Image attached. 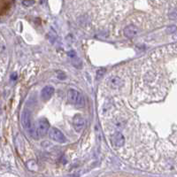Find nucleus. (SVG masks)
<instances>
[{
	"label": "nucleus",
	"instance_id": "nucleus-6",
	"mask_svg": "<svg viewBox=\"0 0 177 177\" xmlns=\"http://www.w3.org/2000/svg\"><path fill=\"white\" fill-rule=\"evenodd\" d=\"M54 93V88L52 86H46L42 89L41 92V98L43 100H49L52 98V96Z\"/></svg>",
	"mask_w": 177,
	"mask_h": 177
},
{
	"label": "nucleus",
	"instance_id": "nucleus-5",
	"mask_svg": "<svg viewBox=\"0 0 177 177\" xmlns=\"http://www.w3.org/2000/svg\"><path fill=\"white\" fill-rule=\"evenodd\" d=\"M84 124H85V120L83 118V116L80 114H76L73 119V126L74 130L76 132H80L83 129Z\"/></svg>",
	"mask_w": 177,
	"mask_h": 177
},
{
	"label": "nucleus",
	"instance_id": "nucleus-3",
	"mask_svg": "<svg viewBox=\"0 0 177 177\" xmlns=\"http://www.w3.org/2000/svg\"><path fill=\"white\" fill-rule=\"evenodd\" d=\"M50 129V123L46 119H40L37 125V133L41 136H44Z\"/></svg>",
	"mask_w": 177,
	"mask_h": 177
},
{
	"label": "nucleus",
	"instance_id": "nucleus-7",
	"mask_svg": "<svg viewBox=\"0 0 177 177\" xmlns=\"http://www.w3.org/2000/svg\"><path fill=\"white\" fill-rule=\"evenodd\" d=\"M137 34V28L134 25H129L124 28V35L129 38H132L136 36Z\"/></svg>",
	"mask_w": 177,
	"mask_h": 177
},
{
	"label": "nucleus",
	"instance_id": "nucleus-2",
	"mask_svg": "<svg viewBox=\"0 0 177 177\" xmlns=\"http://www.w3.org/2000/svg\"><path fill=\"white\" fill-rule=\"evenodd\" d=\"M48 132H49V136L52 140L59 143V144H65L67 142V139H66L64 134L56 128H52L51 129H49Z\"/></svg>",
	"mask_w": 177,
	"mask_h": 177
},
{
	"label": "nucleus",
	"instance_id": "nucleus-4",
	"mask_svg": "<svg viewBox=\"0 0 177 177\" xmlns=\"http://www.w3.org/2000/svg\"><path fill=\"white\" fill-rule=\"evenodd\" d=\"M21 124L24 127V129H26L28 130L31 128V115H30V112L27 108L23 110L21 114Z\"/></svg>",
	"mask_w": 177,
	"mask_h": 177
},
{
	"label": "nucleus",
	"instance_id": "nucleus-1",
	"mask_svg": "<svg viewBox=\"0 0 177 177\" xmlns=\"http://www.w3.org/2000/svg\"><path fill=\"white\" fill-rule=\"evenodd\" d=\"M68 99L71 104L76 105H82L84 104L83 95L75 89H69L68 92Z\"/></svg>",
	"mask_w": 177,
	"mask_h": 177
},
{
	"label": "nucleus",
	"instance_id": "nucleus-8",
	"mask_svg": "<svg viewBox=\"0 0 177 177\" xmlns=\"http://www.w3.org/2000/svg\"><path fill=\"white\" fill-rule=\"evenodd\" d=\"M109 83L110 86H112L113 88H117V87L121 86V80L118 77H114L110 80Z\"/></svg>",
	"mask_w": 177,
	"mask_h": 177
}]
</instances>
